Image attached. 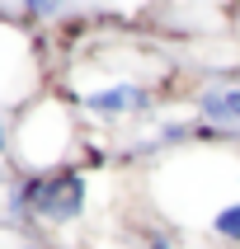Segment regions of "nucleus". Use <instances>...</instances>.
<instances>
[{
    "label": "nucleus",
    "instance_id": "nucleus-1",
    "mask_svg": "<svg viewBox=\"0 0 240 249\" xmlns=\"http://www.w3.org/2000/svg\"><path fill=\"white\" fill-rule=\"evenodd\" d=\"M71 146H75V118L66 104L38 94L28 108H19V118L10 123V155L28 174H52L66 169Z\"/></svg>",
    "mask_w": 240,
    "mask_h": 249
},
{
    "label": "nucleus",
    "instance_id": "nucleus-2",
    "mask_svg": "<svg viewBox=\"0 0 240 249\" xmlns=\"http://www.w3.org/2000/svg\"><path fill=\"white\" fill-rule=\"evenodd\" d=\"M90 207V179L80 169H52V174H28L10 193V216H33L47 226H71Z\"/></svg>",
    "mask_w": 240,
    "mask_h": 249
},
{
    "label": "nucleus",
    "instance_id": "nucleus-3",
    "mask_svg": "<svg viewBox=\"0 0 240 249\" xmlns=\"http://www.w3.org/2000/svg\"><path fill=\"white\" fill-rule=\"evenodd\" d=\"M38 52L19 24L0 19V104L10 108H28L38 99Z\"/></svg>",
    "mask_w": 240,
    "mask_h": 249
},
{
    "label": "nucleus",
    "instance_id": "nucleus-4",
    "mask_svg": "<svg viewBox=\"0 0 240 249\" xmlns=\"http://www.w3.org/2000/svg\"><path fill=\"white\" fill-rule=\"evenodd\" d=\"M75 104L85 113H99V118H127L151 104V89L141 80H109L104 89H75Z\"/></svg>",
    "mask_w": 240,
    "mask_h": 249
},
{
    "label": "nucleus",
    "instance_id": "nucleus-5",
    "mask_svg": "<svg viewBox=\"0 0 240 249\" xmlns=\"http://www.w3.org/2000/svg\"><path fill=\"white\" fill-rule=\"evenodd\" d=\"M198 108L207 113V118H236V123H240V89H222V94H203V99H198Z\"/></svg>",
    "mask_w": 240,
    "mask_h": 249
},
{
    "label": "nucleus",
    "instance_id": "nucleus-6",
    "mask_svg": "<svg viewBox=\"0 0 240 249\" xmlns=\"http://www.w3.org/2000/svg\"><path fill=\"white\" fill-rule=\"evenodd\" d=\"M19 5H24L33 19H52V14L61 10V0H19Z\"/></svg>",
    "mask_w": 240,
    "mask_h": 249
},
{
    "label": "nucleus",
    "instance_id": "nucleus-7",
    "mask_svg": "<svg viewBox=\"0 0 240 249\" xmlns=\"http://www.w3.org/2000/svg\"><path fill=\"white\" fill-rule=\"evenodd\" d=\"M0 155H10V123H5V113H0Z\"/></svg>",
    "mask_w": 240,
    "mask_h": 249
},
{
    "label": "nucleus",
    "instance_id": "nucleus-8",
    "mask_svg": "<svg viewBox=\"0 0 240 249\" xmlns=\"http://www.w3.org/2000/svg\"><path fill=\"white\" fill-rule=\"evenodd\" d=\"M24 249H38V245H24Z\"/></svg>",
    "mask_w": 240,
    "mask_h": 249
}]
</instances>
